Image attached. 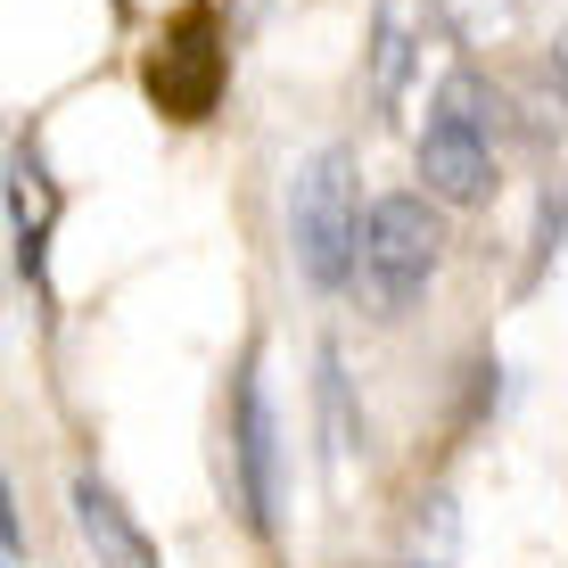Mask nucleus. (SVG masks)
<instances>
[{"instance_id": "f257e3e1", "label": "nucleus", "mask_w": 568, "mask_h": 568, "mask_svg": "<svg viewBox=\"0 0 568 568\" xmlns=\"http://www.w3.org/2000/svg\"><path fill=\"white\" fill-rule=\"evenodd\" d=\"M363 223L355 206V156L322 149L305 156V173L288 182V247H297V272L313 288H346L363 272Z\"/></svg>"}, {"instance_id": "f03ea898", "label": "nucleus", "mask_w": 568, "mask_h": 568, "mask_svg": "<svg viewBox=\"0 0 568 568\" xmlns=\"http://www.w3.org/2000/svg\"><path fill=\"white\" fill-rule=\"evenodd\" d=\"M141 83H149V100L165 108L173 124H199V115H214V100H223V83H231V50H223V17H214L206 0L173 9V26L156 33Z\"/></svg>"}, {"instance_id": "7ed1b4c3", "label": "nucleus", "mask_w": 568, "mask_h": 568, "mask_svg": "<svg viewBox=\"0 0 568 568\" xmlns=\"http://www.w3.org/2000/svg\"><path fill=\"white\" fill-rule=\"evenodd\" d=\"M420 182L445 206H486L495 199V149H486V115H478V74H445L437 115L420 132Z\"/></svg>"}, {"instance_id": "20e7f679", "label": "nucleus", "mask_w": 568, "mask_h": 568, "mask_svg": "<svg viewBox=\"0 0 568 568\" xmlns=\"http://www.w3.org/2000/svg\"><path fill=\"white\" fill-rule=\"evenodd\" d=\"M437 214H428L413 190H396V199H379L371 206V223H363V288H371V305L379 313H404L428 288V272H437Z\"/></svg>"}, {"instance_id": "39448f33", "label": "nucleus", "mask_w": 568, "mask_h": 568, "mask_svg": "<svg viewBox=\"0 0 568 568\" xmlns=\"http://www.w3.org/2000/svg\"><path fill=\"white\" fill-rule=\"evenodd\" d=\"M240 478H247V519L272 527V511H281V428H272L264 379L240 387Z\"/></svg>"}, {"instance_id": "423d86ee", "label": "nucleus", "mask_w": 568, "mask_h": 568, "mask_svg": "<svg viewBox=\"0 0 568 568\" xmlns=\"http://www.w3.org/2000/svg\"><path fill=\"white\" fill-rule=\"evenodd\" d=\"M74 527L91 536V560L100 568H156V544L132 527V511L108 495L100 478H74Z\"/></svg>"}, {"instance_id": "0eeeda50", "label": "nucleus", "mask_w": 568, "mask_h": 568, "mask_svg": "<svg viewBox=\"0 0 568 568\" xmlns=\"http://www.w3.org/2000/svg\"><path fill=\"white\" fill-rule=\"evenodd\" d=\"M404 58H413V0H379V50H371V83H379V100L404 91Z\"/></svg>"}, {"instance_id": "6e6552de", "label": "nucleus", "mask_w": 568, "mask_h": 568, "mask_svg": "<svg viewBox=\"0 0 568 568\" xmlns=\"http://www.w3.org/2000/svg\"><path fill=\"white\" fill-rule=\"evenodd\" d=\"M240 9H247V17H256V9H264V0H240Z\"/></svg>"}]
</instances>
